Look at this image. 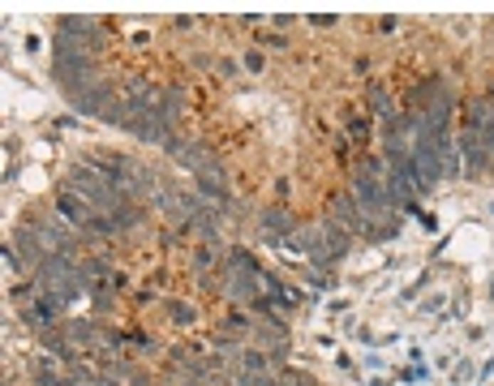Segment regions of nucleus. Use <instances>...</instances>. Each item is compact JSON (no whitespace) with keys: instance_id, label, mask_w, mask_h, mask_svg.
<instances>
[{"instance_id":"nucleus-1","label":"nucleus","mask_w":494,"mask_h":386,"mask_svg":"<svg viewBox=\"0 0 494 386\" xmlns=\"http://www.w3.org/2000/svg\"><path fill=\"white\" fill-rule=\"evenodd\" d=\"M69 189H73L78 198H86L90 206L107 210V215L116 210V202H125V198H120V193H116V189H112V185H107V181L90 168V163H82V168H73V172H69Z\"/></svg>"},{"instance_id":"nucleus-2","label":"nucleus","mask_w":494,"mask_h":386,"mask_svg":"<svg viewBox=\"0 0 494 386\" xmlns=\"http://www.w3.org/2000/svg\"><path fill=\"white\" fill-rule=\"evenodd\" d=\"M331 210H335V223H340V227H348V232H357V236H365L369 227H374V219H369V215L361 210V202H357L352 193H335Z\"/></svg>"},{"instance_id":"nucleus-3","label":"nucleus","mask_w":494,"mask_h":386,"mask_svg":"<svg viewBox=\"0 0 494 386\" xmlns=\"http://www.w3.org/2000/svg\"><path fill=\"white\" fill-rule=\"evenodd\" d=\"M69 103H73L82 116H103V107L112 103V90H107L103 82H90V86H82V90H69Z\"/></svg>"},{"instance_id":"nucleus-4","label":"nucleus","mask_w":494,"mask_h":386,"mask_svg":"<svg viewBox=\"0 0 494 386\" xmlns=\"http://www.w3.org/2000/svg\"><path fill=\"white\" fill-rule=\"evenodd\" d=\"M460 155H464V163H468V176H477V172H485V163H490V151H485V142L477 138V134H460Z\"/></svg>"},{"instance_id":"nucleus-5","label":"nucleus","mask_w":494,"mask_h":386,"mask_svg":"<svg viewBox=\"0 0 494 386\" xmlns=\"http://www.w3.org/2000/svg\"><path fill=\"white\" fill-rule=\"evenodd\" d=\"M56 215H65L69 223L86 227V223H90V202H86V198H78L73 189H61V198H56Z\"/></svg>"},{"instance_id":"nucleus-6","label":"nucleus","mask_w":494,"mask_h":386,"mask_svg":"<svg viewBox=\"0 0 494 386\" xmlns=\"http://www.w3.org/2000/svg\"><path fill=\"white\" fill-rule=\"evenodd\" d=\"M263 232L267 236H288V232H297V219L288 215V210H280V206H271V210H263Z\"/></svg>"},{"instance_id":"nucleus-7","label":"nucleus","mask_w":494,"mask_h":386,"mask_svg":"<svg viewBox=\"0 0 494 386\" xmlns=\"http://www.w3.org/2000/svg\"><path fill=\"white\" fill-rule=\"evenodd\" d=\"M198 193L211 198V202H232V193H228V176H224V172H206V176H198Z\"/></svg>"},{"instance_id":"nucleus-8","label":"nucleus","mask_w":494,"mask_h":386,"mask_svg":"<svg viewBox=\"0 0 494 386\" xmlns=\"http://www.w3.org/2000/svg\"><path fill=\"white\" fill-rule=\"evenodd\" d=\"M263 284H267V296L275 301V309H293V305L301 301V292H297V288L280 284V279H275V275H267V271H263Z\"/></svg>"},{"instance_id":"nucleus-9","label":"nucleus","mask_w":494,"mask_h":386,"mask_svg":"<svg viewBox=\"0 0 494 386\" xmlns=\"http://www.w3.org/2000/svg\"><path fill=\"white\" fill-rule=\"evenodd\" d=\"M181 112H185V90H181V86H168V90H164V99H159V116L172 124Z\"/></svg>"},{"instance_id":"nucleus-10","label":"nucleus","mask_w":494,"mask_h":386,"mask_svg":"<svg viewBox=\"0 0 494 386\" xmlns=\"http://www.w3.org/2000/svg\"><path fill=\"white\" fill-rule=\"evenodd\" d=\"M318 232H322V240H327V245H331L335 253H348V245H352L348 227H340L335 219H322V227H318Z\"/></svg>"},{"instance_id":"nucleus-11","label":"nucleus","mask_w":494,"mask_h":386,"mask_svg":"<svg viewBox=\"0 0 494 386\" xmlns=\"http://www.w3.org/2000/svg\"><path fill=\"white\" fill-rule=\"evenodd\" d=\"M112 223H116V232H130V227H138V223H142V210H138L134 202H116Z\"/></svg>"},{"instance_id":"nucleus-12","label":"nucleus","mask_w":494,"mask_h":386,"mask_svg":"<svg viewBox=\"0 0 494 386\" xmlns=\"http://www.w3.org/2000/svg\"><path fill=\"white\" fill-rule=\"evenodd\" d=\"M369 107H374V116H383L387 124H391V120L400 116V112L391 107V99H387V90H383L379 82H369Z\"/></svg>"},{"instance_id":"nucleus-13","label":"nucleus","mask_w":494,"mask_h":386,"mask_svg":"<svg viewBox=\"0 0 494 386\" xmlns=\"http://www.w3.org/2000/svg\"><path fill=\"white\" fill-rule=\"evenodd\" d=\"M241 365H245V377H254V373H267V352H263V348H250V352H241Z\"/></svg>"},{"instance_id":"nucleus-14","label":"nucleus","mask_w":494,"mask_h":386,"mask_svg":"<svg viewBox=\"0 0 494 386\" xmlns=\"http://www.w3.org/2000/svg\"><path fill=\"white\" fill-rule=\"evenodd\" d=\"M35 386H69V377H61V373H56V369L43 360V365L35 369Z\"/></svg>"},{"instance_id":"nucleus-15","label":"nucleus","mask_w":494,"mask_h":386,"mask_svg":"<svg viewBox=\"0 0 494 386\" xmlns=\"http://www.w3.org/2000/svg\"><path fill=\"white\" fill-rule=\"evenodd\" d=\"M168 313H172V322H177V326H189V322L198 318V313H194V305H181V301H172V305H168Z\"/></svg>"},{"instance_id":"nucleus-16","label":"nucleus","mask_w":494,"mask_h":386,"mask_svg":"<svg viewBox=\"0 0 494 386\" xmlns=\"http://www.w3.org/2000/svg\"><path fill=\"white\" fill-rule=\"evenodd\" d=\"M211 262H215V249H211V245H202V249H194V267H198V271H206Z\"/></svg>"},{"instance_id":"nucleus-17","label":"nucleus","mask_w":494,"mask_h":386,"mask_svg":"<svg viewBox=\"0 0 494 386\" xmlns=\"http://www.w3.org/2000/svg\"><path fill=\"white\" fill-rule=\"evenodd\" d=\"M224 331H228V335H241V331H250V318L232 313V318H224Z\"/></svg>"},{"instance_id":"nucleus-18","label":"nucleus","mask_w":494,"mask_h":386,"mask_svg":"<svg viewBox=\"0 0 494 386\" xmlns=\"http://www.w3.org/2000/svg\"><path fill=\"white\" fill-rule=\"evenodd\" d=\"M241 386H284V382L271 373H254V377H241Z\"/></svg>"},{"instance_id":"nucleus-19","label":"nucleus","mask_w":494,"mask_h":386,"mask_svg":"<svg viewBox=\"0 0 494 386\" xmlns=\"http://www.w3.org/2000/svg\"><path fill=\"white\" fill-rule=\"evenodd\" d=\"M348 134H352V138H365V134H369V120H365V116H348Z\"/></svg>"},{"instance_id":"nucleus-20","label":"nucleus","mask_w":494,"mask_h":386,"mask_svg":"<svg viewBox=\"0 0 494 386\" xmlns=\"http://www.w3.org/2000/svg\"><path fill=\"white\" fill-rule=\"evenodd\" d=\"M468 377H473V365H468V360H460V365L451 369V382L460 386V382H468Z\"/></svg>"},{"instance_id":"nucleus-21","label":"nucleus","mask_w":494,"mask_h":386,"mask_svg":"<svg viewBox=\"0 0 494 386\" xmlns=\"http://www.w3.org/2000/svg\"><path fill=\"white\" fill-rule=\"evenodd\" d=\"M417 223H421V232H438V219H434L430 210H421V215H417Z\"/></svg>"},{"instance_id":"nucleus-22","label":"nucleus","mask_w":494,"mask_h":386,"mask_svg":"<svg viewBox=\"0 0 494 386\" xmlns=\"http://www.w3.org/2000/svg\"><path fill=\"white\" fill-rule=\"evenodd\" d=\"M426 284H430V275H417V284H409V288H404V301H413V296H417Z\"/></svg>"},{"instance_id":"nucleus-23","label":"nucleus","mask_w":494,"mask_h":386,"mask_svg":"<svg viewBox=\"0 0 494 386\" xmlns=\"http://www.w3.org/2000/svg\"><path fill=\"white\" fill-rule=\"evenodd\" d=\"M245 69H250V73H263V56L250 52V56H245Z\"/></svg>"},{"instance_id":"nucleus-24","label":"nucleus","mask_w":494,"mask_h":386,"mask_svg":"<svg viewBox=\"0 0 494 386\" xmlns=\"http://www.w3.org/2000/svg\"><path fill=\"white\" fill-rule=\"evenodd\" d=\"M396 26H400L396 18H383V22H379V31H383V35H396Z\"/></svg>"},{"instance_id":"nucleus-25","label":"nucleus","mask_w":494,"mask_h":386,"mask_svg":"<svg viewBox=\"0 0 494 386\" xmlns=\"http://www.w3.org/2000/svg\"><path fill=\"white\" fill-rule=\"evenodd\" d=\"M26 52H43V39H39V35H26Z\"/></svg>"},{"instance_id":"nucleus-26","label":"nucleus","mask_w":494,"mask_h":386,"mask_svg":"<svg viewBox=\"0 0 494 386\" xmlns=\"http://www.w3.org/2000/svg\"><path fill=\"white\" fill-rule=\"evenodd\" d=\"M177 386H198V377H177Z\"/></svg>"},{"instance_id":"nucleus-27","label":"nucleus","mask_w":494,"mask_h":386,"mask_svg":"<svg viewBox=\"0 0 494 386\" xmlns=\"http://www.w3.org/2000/svg\"><path fill=\"white\" fill-rule=\"evenodd\" d=\"M369 386H391V382H383V377H374V382H369Z\"/></svg>"}]
</instances>
